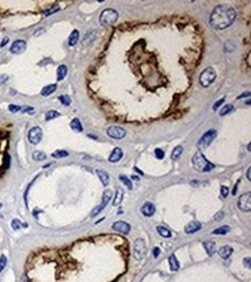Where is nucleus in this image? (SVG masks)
I'll list each match as a JSON object with an SVG mask.
<instances>
[{
    "label": "nucleus",
    "mask_w": 251,
    "mask_h": 282,
    "mask_svg": "<svg viewBox=\"0 0 251 282\" xmlns=\"http://www.w3.org/2000/svg\"><path fill=\"white\" fill-rule=\"evenodd\" d=\"M236 19V10L232 7L220 5L216 6L210 16V24L216 30H224L230 27Z\"/></svg>",
    "instance_id": "obj_1"
},
{
    "label": "nucleus",
    "mask_w": 251,
    "mask_h": 282,
    "mask_svg": "<svg viewBox=\"0 0 251 282\" xmlns=\"http://www.w3.org/2000/svg\"><path fill=\"white\" fill-rule=\"evenodd\" d=\"M192 165L197 171H200V172H208L214 168V164L208 162L200 151L195 154L193 159H192Z\"/></svg>",
    "instance_id": "obj_2"
},
{
    "label": "nucleus",
    "mask_w": 251,
    "mask_h": 282,
    "mask_svg": "<svg viewBox=\"0 0 251 282\" xmlns=\"http://www.w3.org/2000/svg\"><path fill=\"white\" fill-rule=\"evenodd\" d=\"M118 20V13L117 10L112 8L104 9L100 16V23L102 26H111L117 22Z\"/></svg>",
    "instance_id": "obj_3"
},
{
    "label": "nucleus",
    "mask_w": 251,
    "mask_h": 282,
    "mask_svg": "<svg viewBox=\"0 0 251 282\" xmlns=\"http://www.w3.org/2000/svg\"><path fill=\"white\" fill-rule=\"evenodd\" d=\"M215 79H216V72L212 67H207L200 74L199 81H200V85L204 88H207V87H210L215 81Z\"/></svg>",
    "instance_id": "obj_4"
},
{
    "label": "nucleus",
    "mask_w": 251,
    "mask_h": 282,
    "mask_svg": "<svg viewBox=\"0 0 251 282\" xmlns=\"http://www.w3.org/2000/svg\"><path fill=\"white\" fill-rule=\"evenodd\" d=\"M216 135H218V132H216L215 130H210V131H207V132L199 139V141H198V148H199V149H205L206 147H208L211 142L216 138Z\"/></svg>",
    "instance_id": "obj_5"
},
{
    "label": "nucleus",
    "mask_w": 251,
    "mask_h": 282,
    "mask_svg": "<svg viewBox=\"0 0 251 282\" xmlns=\"http://www.w3.org/2000/svg\"><path fill=\"white\" fill-rule=\"evenodd\" d=\"M134 258L137 260H141L145 255H146L147 249H146V243L141 238H138L137 241L134 242Z\"/></svg>",
    "instance_id": "obj_6"
},
{
    "label": "nucleus",
    "mask_w": 251,
    "mask_h": 282,
    "mask_svg": "<svg viewBox=\"0 0 251 282\" xmlns=\"http://www.w3.org/2000/svg\"><path fill=\"white\" fill-rule=\"evenodd\" d=\"M111 197H112V192H111V190H105L104 192H103V197H102V204H101L100 206H97V207H95L94 209H93V212H91V216L94 218V216H96L98 213H101L102 210L104 209V207L108 204H109L110 199H111Z\"/></svg>",
    "instance_id": "obj_7"
},
{
    "label": "nucleus",
    "mask_w": 251,
    "mask_h": 282,
    "mask_svg": "<svg viewBox=\"0 0 251 282\" xmlns=\"http://www.w3.org/2000/svg\"><path fill=\"white\" fill-rule=\"evenodd\" d=\"M238 208L242 212L251 210V192H247L240 197L238 199Z\"/></svg>",
    "instance_id": "obj_8"
},
{
    "label": "nucleus",
    "mask_w": 251,
    "mask_h": 282,
    "mask_svg": "<svg viewBox=\"0 0 251 282\" xmlns=\"http://www.w3.org/2000/svg\"><path fill=\"white\" fill-rule=\"evenodd\" d=\"M42 137H43V132H42V128L40 126H35L32 127L29 133H28V139H29V142L32 143V145H37L40 143V141L42 140Z\"/></svg>",
    "instance_id": "obj_9"
},
{
    "label": "nucleus",
    "mask_w": 251,
    "mask_h": 282,
    "mask_svg": "<svg viewBox=\"0 0 251 282\" xmlns=\"http://www.w3.org/2000/svg\"><path fill=\"white\" fill-rule=\"evenodd\" d=\"M107 133L112 139H123L125 137V134H126L125 130L122 127H118V126H111V127H109L107 130Z\"/></svg>",
    "instance_id": "obj_10"
},
{
    "label": "nucleus",
    "mask_w": 251,
    "mask_h": 282,
    "mask_svg": "<svg viewBox=\"0 0 251 282\" xmlns=\"http://www.w3.org/2000/svg\"><path fill=\"white\" fill-rule=\"evenodd\" d=\"M26 48H27V43H26V41H23V39H18V41H15L12 44V46H10V52L12 53H15V55H19V53H22L23 51L26 50Z\"/></svg>",
    "instance_id": "obj_11"
},
{
    "label": "nucleus",
    "mask_w": 251,
    "mask_h": 282,
    "mask_svg": "<svg viewBox=\"0 0 251 282\" xmlns=\"http://www.w3.org/2000/svg\"><path fill=\"white\" fill-rule=\"evenodd\" d=\"M112 228H114L116 231L118 232H122V234H128L130 232V230H131V227H130V224L126 222H124V221H117V222H115L114 224H112Z\"/></svg>",
    "instance_id": "obj_12"
},
{
    "label": "nucleus",
    "mask_w": 251,
    "mask_h": 282,
    "mask_svg": "<svg viewBox=\"0 0 251 282\" xmlns=\"http://www.w3.org/2000/svg\"><path fill=\"white\" fill-rule=\"evenodd\" d=\"M141 213L145 215V216H153L154 213H155V206L151 204V202H146L144 204V206L141 207Z\"/></svg>",
    "instance_id": "obj_13"
},
{
    "label": "nucleus",
    "mask_w": 251,
    "mask_h": 282,
    "mask_svg": "<svg viewBox=\"0 0 251 282\" xmlns=\"http://www.w3.org/2000/svg\"><path fill=\"white\" fill-rule=\"evenodd\" d=\"M201 229V223L198 222V221H192V222H190L189 224H186V227H185V232L186 234H195V232H197L198 230H200Z\"/></svg>",
    "instance_id": "obj_14"
},
{
    "label": "nucleus",
    "mask_w": 251,
    "mask_h": 282,
    "mask_svg": "<svg viewBox=\"0 0 251 282\" xmlns=\"http://www.w3.org/2000/svg\"><path fill=\"white\" fill-rule=\"evenodd\" d=\"M123 157V150L120 149V148H115L114 150H112V153L110 154L109 156V162H112V163H116V162H118L119 160Z\"/></svg>",
    "instance_id": "obj_15"
},
{
    "label": "nucleus",
    "mask_w": 251,
    "mask_h": 282,
    "mask_svg": "<svg viewBox=\"0 0 251 282\" xmlns=\"http://www.w3.org/2000/svg\"><path fill=\"white\" fill-rule=\"evenodd\" d=\"M95 38H96V30H94V29L88 30L87 34L85 35V37H83V41H82L83 45H87V44H89L91 42H94Z\"/></svg>",
    "instance_id": "obj_16"
},
{
    "label": "nucleus",
    "mask_w": 251,
    "mask_h": 282,
    "mask_svg": "<svg viewBox=\"0 0 251 282\" xmlns=\"http://www.w3.org/2000/svg\"><path fill=\"white\" fill-rule=\"evenodd\" d=\"M233 253V249L230 246H222L219 249V255L222 258V259H227L230 257V255Z\"/></svg>",
    "instance_id": "obj_17"
},
{
    "label": "nucleus",
    "mask_w": 251,
    "mask_h": 282,
    "mask_svg": "<svg viewBox=\"0 0 251 282\" xmlns=\"http://www.w3.org/2000/svg\"><path fill=\"white\" fill-rule=\"evenodd\" d=\"M204 247L208 255H213L216 251V245L214 242H204Z\"/></svg>",
    "instance_id": "obj_18"
},
{
    "label": "nucleus",
    "mask_w": 251,
    "mask_h": 282,
    "mask_svg": "<svg viewBox=\"0 0 251 282\" xmlns=\"http://www.w3.org/2000/svg\"><path fill=\"white\" fill-rule=\"evenodd\" d=\"M96 173H97V176H98L100 180L102 182V184L107 186L109 184V175L105 171H103V170H96Z\"/></svg>",
    "instance_id": "obj_19"
},
{
    "label": "nucleus",
    "mask_w": 251,
    "mask_h": 282,
    "mask_svg": "<svg viewBox=\"0 0 251 282\" xmlns=\"http://www.w3.org/2000/svg\"><path fill=\"white\" fill-rule=\"evenodd\" d=\"M156 230H157V232L160 234L161 236L165 237V238H170V237L173 236L171 231H170L169 229H167L165 227H163V226H157V227H156Z\"/></svg>",
    "instance_id": "obj_20"
},
{
    "label": "nucleus",
    "mask_w": 251,
    "mask_h": 282,
    "mask_svg": "<svg viewBox=\"0 0 251 282\" xmlns=\"http://www.w3.org/2000/svg\"><path fill=\"white\" fill-rule=\"evenodd\" d=\"M67 74V67L65 65H60L58 69H57V80L58 81H61Z\"/></svg>",
    "instance_id": "obj_21"
},
{
    "label": "nucleus",
    "mask_w": 251,
    "mask_h": 282,
    "mask_svg": "<svg viewBox=\"0 0 251 282\" xmlns=\"http://www.w3.org/2000/svg\"><path fill=\"white\" fill-rule=\"evenodd\" d=\"M123 197H124V192L122 189H117V193H116V197H115L114 201H112V205L114 206H118L122 204L123 201Z\"/></svg>",
    "instance_id": "obj_22"
},
{
    "label": "nucleus",
    "mask_w": 251,
    "mask_h": 282,
    "mask_svg": "<svg viewBox=\"0 0 251 282\" xmlns=\"http://www.w3.org/2000/svg\"><path fill=\"white\" fill-rule=\"evenodd\" d=\"M69 125H71V128L75 132H82V125H81V122L78 118H74Z\"/></svg>",
    "instance_id": "obj_23"
},
{
    "label": "nucleus",
    "mask_w": 251,
    "mask_h": 282,
    "mask_svg": "<svg viewBox=\"0 0 251 282\" xmlns=\"http://www.w3.org/2000/svg\"><path fill=\"white\" fill-rule=\"evenodd\" d=\"M56 89H57V85H49V86H45L43 89H42L41 94L43 96H49V95H51L52 93H55Z\"/></svg>",
    "instance_id": "obj_24"
},
{
    "label": "nucleus",
    "mask_w": 251,
    "mask_h": 282,
    "mask_svg": "<svg viewBox=\"0 0 251 282\" xmlns=\"http://www.w3.org/2000/svg\"><path fill=\"white\" fill-rule=\"evenodd\" d=\"M78 41H79V30H73L72 31V34L69 35V44L71 46H73V45H75L77 43H78Z\"/></svg>",
    "instance_id": "obj_25"
},
{
    "label": "nucleus",
    "mask_w": 251,
    "mask_h": 282,
    "mask_svg": "<svg viewBox=\"0 0 251 282\" xmlns=\"http://www.w3.org/2000/svg\"><path fill=\"white\" fill-rule=\"evenodd\" d=\"M169 264H170V268L171 271H177L179 268V263L178 260L176 259V255H171L169 257Z\"/></svg>",
    "instance_id": "obj_26"
},
{
    "label": "nucleus",
    "mask_w": 251,
    "mask_h": 282,
    "mask_svg": "<svg viewBox=\"0 0 251 282\" xmlns=\"http://www.w3.org/2000/svg\"><path fill=\"white\" fill-rule=\"evenodd\" d=\"M229 231H230V228H229L228 226H222V227H220V228H218V229L213 230V234H214V235H226V234H228Z\"/></svg>",
    "instance_id": "obj_27"
},
{
    "label": "nucleus",
    "mask_w": 251,
    "mask_h": 282,
    "mask_svg": "<svg viewBox=\"0 0 251 282\" xmlns=\"http://www.w3.org/2000/svg\"><path fill=\"white\" fill-rule=\"evenodd\" d=\"M183 153V147L182 146H177V147H175L173 150V153H171V160H177L179 156H181V154Z\"/></svg>",
    "instance_id": "obj_28"
},
{
    "label": "nucleus",
    "mask_w": 251,
    "mask_h": 282,
    "mask_svg": "<svg viewBox=\"0 0 251 282\" xmlns=\"http://www.w3.org/2000/svg\"><path fill=\"white\" fill-rule=\"evenodd\" d=\"M32 159L35 160V161H44V160L46 159V155L44 154L43 151H38V150H36V151L32 153Z\"/></svg>",
    "instance_id": "obj_29"
},
{
    "label": "nucleus",
    "mask_w": 251,
    "mask_h": 282,
    "mask_svg": "<svg viewBox=\"0 0 251 282\" xmlns=\"http://www.w3.org/2000/svg\"><path fill=\"white\" fill-rule=\"evenodd\" d=\"M66 156H69V153L63 149L56 150L52 153V157H56V159H61V157H66Z\"/></svg>",
    "instance_id": "obj_30"
},
{
    "label": "nucleus",
    "mask_w": 251,
    "mask_h": 282,
    "mask_svg": "<svg viewBox=\"0 0 251 282\" xmlns=\"http://www.w3.org/2000/svg\"><path fill=\"white\" fill-rule=\"evenodd\" d=\"M60 114L58 111H55V110H51V111H48L45 114V119L46 120H51V119H55L57 117H59Z\"/></svg>",
    "instance_id": "obj_31"
},
{
    "label": "nucleus",
    "mask_w": 251,
    "mask_h": 282,
    "mask_svg": "<svg viewBox=\"0 0 251 282\" xmlns=\"http://www.w3.org/2000/svg\"><path fill=\"white\" fill-rule=\"evenodd\" d=\"M119 179L122 180V183L128 187V190H132V182H131L126 176H123V175H122V176H119Z\"/></svg>",
    "instance_id": "obj_32"
},
{
    "label": "nucleus",
    "mask_w": 251,
    "mask_h": 282,
    "mask_svg": "<svg viewBox=\"0 0 251 282\" xmlns=\"http://www.w3.org/2000/svg\"><path fill=\"white\" fill-rule=\"evenodd\" d=\"M232 110H233V105L232 104L224 105V108L221 109V111H220V116H226V114H228Z\"/></svg>",
    "instance_id": "obj_33"
},
{
    "label": "nucleus",
    "mask_w": 251,
    "mask_h": 282,
    "mask_svg": "<svg viewBox=\"0 0 251 282\" xmlns=\"http://www.w3.org/2000/svg\"><path fill=\"white\" fill-rule=\"evenodd\" d=\"M224 50H226V52H233V51L235 50V45H234L233 42L232 41L226 42V44H224Z\"/></svg>",
    "instance_id": "obj_34"
},
{
    "label": "nucleus",
    "mask_w": 251,
    "mask_h": 282,
    "mask_svg": "<svg viewBox=\"0 0 251 282\" xmlns=\"http://www.w3.org/2000/svg\"><path fill=\"white\" fill-rule=\"evenodd\" d=\"M6 264H7V258L5 255H1L0 257V273L4 271V268L6 267Z\"/></svg>",
    "instance_id": "obj_35"
},
{
    "label": "nucleus",
    "mask_w": 251,
    "mask_h": 282,
    "mask_svg": "<svg viewBox=\"0 0 251 282\" xmlns=\"http://www.w3.org/2000/svg\"><path fill=\"white\" fill-rule=\"evenodd\" d=\"M59 98V101L63 103L64 105H69L71 104V98H69V96H66V95H61V96H59L58 97Z\"/></svg>",
    "instance_id": "obj_36"
},
{
    "label": "nucleus",
    "mask_w": 251,
    "mask_h": 282,
    "mask_svg": "<svg viewBox=\"0 0 251 282\" xmlns=\"http://www.w3.org/2000/svg\"><path fill=\"white\" fill-rule=\"evenodd\" d=\"M21 227H22V223H21L20 220H18V218H14L13 221H12V228H13L14 230H18V229H20Z\"/></svg>",
    "instance_id": "obj_37"
},
{
    "label": "nucleus",
    "mask_w": 251,
    "mask_h": 282,
    "mask_svg": "<svg viewBox=\"0 0 251 282\" xmlns=\"http://www.w3.org/2000/svg\"><path fill=\"white\" fill-rule=\"evenodd\" d=\"M59 9H60V7H59V6H57V5H56V6H53V7H52V8L48 9V10H46L45 13H44V15H45V16H49V15H52V14H53V13H56V12H58V10H59Z\"/></svg>",
    "instance_id": "obj_38"
},
{
    "label": "nucleus",
    "mask_w": 251,
    "mask_h": 282,
    "mask_svg": "<svg viewBox=\"0 0 251 282\" xmlns=\"http://www.w3.org/2000/svg\"><path fill=\"white\" fill-rule=\"evenodd\" d=\"M155 156H156V159H159V160H162L163 157H165V151L162 149H155Z\"/></svg>",
    "instance_id": "obj_39"
},
{
    "label": "nucleus",
    "mask_w": 251,
    "mask_h": 282,
    "mask_svg": "<svg viewBox=\"0 0 251 282\" xmlns=\"http://www.w3.org/2000/svg\"><path fill=\"white\" fill-rule=\"evenodd\" d=\"M8 109H9V111H10V112H14V114H15V112H18V111H20V110H21V106H19V105H15V104H10L8 106Z\"/></svg>",
    "instance_id": "obj_40"
},
{
    "label": "nucleus",
    "mask_w": 251,
    "mask_h": 282,
    "mask_svg": "<svg viewBox=\"0 0 251 282\" xmlns=\"http://www.w3.org/2000/svg\"><path fill=\"white\" fill-rule=\"evenodd\" d=\"M221 194H222V197L224 198H227L229 194V189L227 186H222L221 187Z\"/></svg>",
    "instance_id": "obj_41"
},
{
    "label": "nucleus",
    "mask_w": 251,
    "mask_h": 282,
    "mask_svg": "<svg viewBox=\"0 0 251 282\" xmlns=\"http://www.w3.org/2000/svg\"><path fill=\"white\" fill-rule=\"evenodd\" d=\"M224 212H219V213H216L215 214V216H214V221H221L222 218H224Z\"/></svg>",
    "instance_id": "obj_42"
},
{
    "label": "nucleus",
    "mask_w": 251,
    "mask_h": 282,
    "mask_svg": "<svg viewBox=\"0 0 251 282\" xmlns=\"http://www.w3.org/2000/svg\"><path fill=\"white\" fill-rule=\"evenodd\" d=\"M224 102V97H222V98H221V100H219L218 102H215L214 105H213V110H216V109H218V108H219L220 105L222 104Z\"/></svg>",
    "instance_id": "obj_43"
},
{
    "label": "nucleus",
    "mask_w": 251,
    "mask_h": 282,
    "mask_svg": "<svg viewBox=\"0 0 251 282\" xmlns=\"http://www.w3.org/2000/svg\"><path fill=\"white\" fill-rule=\"evenodd\" d=\"M21 111H22V112H34V108H31V106H26V108L21 109Z\"/></svg>",
    "instance_id": "obj_44"
},
{
    "label": "nucleus",
    "mask_w": 251,
    "mask_h": 282,
    "mask_svg": "<svg viewBox=\"0 0 251 282\" xmlns=\"http://www.w3.org/2000/svg\"><path fill=\"white\" fill-rule=\"evenodd\" d=\"M8 41H9V38L8 37H5L4 39H2V42H1V44H0V48H4L7 43H8Z\"/></svg>",
    "instance_id": "obj_45"
},
{
    "label": "nucleus",
    "mask_w": 251,
    "mask_h": 282,
    "mask_svg": "<svg viewBox=\"0 0 251 282\" xmlns=\"http://www.w3.org/2000/svg\"><path fill=\"white\" fill-rule=\"evenodd\" d=\"M7 81V75H0V85Z\"/></svg>",
    "instance_id": "obj_46"
},
{
    "label": "nucleus",
    "mask_w": 251,
    "mask_h": 282,
    "mask_svg": "<svg viewBox=\"0 0 251 282\" xmlns=\"http://www.w3.org/2000/svg\"><path fill=\"white\" fill-rule=\"evenodd\" d=\"M243 263H244V266L247 265L248 268H250V258H247V259L243 260Z\"/></svg>",
    "instance_id": "obj_47"
},
{
    "label": "nucleus",
    "mask_w": 251,
    "mask_h": 282,
    "mask_svg": "<svg viewBox=\"0 0 251 282\" xmlns=\"http://www.w3.org/2000/svg\"><path fill=\"white\" fill-rule=\"evenodd\" d=\"M159 255H160V249H159V247H155V249H154V257L157 258Z\"/></svg>",
    "instance_id": "obj_48"
},
{
    "label": "nucleus",
    "mask_w": 251,
    "mask_h": 282,
    "mask_svg": "<svg viewBox=\"0 0 251 282\" xmlns=\"http://www.w3.org/2000/svg\"><path fill=\"white\" fill-rule=\"evenodd\" d=\"M247 178H248V180H251V168H248V171H247Z\"/></svg>",
    "instance_id": "obj_49"
},
{
    "label": "nucleus",
    "mask_w": 251,
    "mask_h": 282,
    "mask_svg": "<svg viewBox=\"0 0 251 282\" xmlns=\"http://www.w3.org/2000/svg\"><path fill=\"white\" fill-rule=\"evenodd\" d=\"M244 96H250V93H249V91H247L245 94H242V95L238 97V100H240V98H242V97H244Z\"/></svg>",
    "instance_id": "obj_50"
},
{
    "label": "nucleus",
    "mask_w": 251,
    "mask_h": 282,
    "mask_svg": "<svg viewBox=\"0 0 251 282\" xmlns=\"http://www.w3.org/2000/svg\"><path fill=\"white\" fill-rule=\"evenodd\" d=\"M236 192H237V185H235V187H234L233 194H236Z\"/></svg>",
    "instance_id": "obj_51"
},
{
    "label": "nucleus",
    "mask_w": 251,
    "mask_h": 282,
    "mask_svg": "<svg viewBox=\"0 0 251 282\" xmlns=\"http://www.w3.org/2000/svg\"><path fill=\"white\" fill-rule=\"evenodd\" d=\"M132 179H136V180H138V179H139V178H138V177H136V176H134V175H133V176H132Z\"/></svg>",
    "instance_id": "obj_52"
},
{
    "label": "nucleus",
    "mask_w": 251,
    "mask_h": 282,
    "mask_svg": "<svg viewBox=\"0 0 251 282\" xmlns=\"http://www.w3.org/2000/svg\"><path fill=\"white\" fill-rule=\"evenodd\" d=\"M1 207H2V204H0V208H1Z\"/></svg>",
    "instance_id": "obj_53"
}]
</instances>
